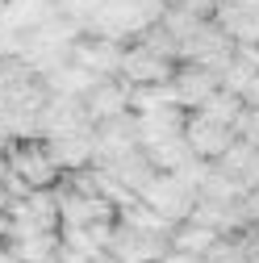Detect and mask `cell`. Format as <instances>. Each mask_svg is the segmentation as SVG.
I'll return each instance as SVG.
<instances>
[{"instance_id":"obj_2","label":"cell","mask_w":259,"mask_h":263,"mask_svg":"<svg viewBox=\"0 0 259 263\" xmlns=\"http://www.w3.org/2000/svg\"><path fill=\"white\" fill-rule=\"evenodd\" d=\"M54 192H59V226H109V221H117V205L101 192L76 188L67 180H59Z\"/></svg>"},{"instance_id":"obj_21","label":"cell","mask_w":259,"mask_h":263,"mask_svg":"<svg viewBox=\"0 0 259 263\" xmlns=\"http://www.w3.org/2000/svg\"><path fill=\"white\" fill-rule=\"evenodd\" d=\"M230 129H234V138H238V142L259 146V105H243L238 117L230 121Z\"/></svg>"},{"instance_id":"obj_19","label":"cell","mask_w":259,"mask_h":263,"mask_svg":"<svg viewBox=\"0 0 259 263\" xmlns=\"http://www.w3.org/2000/svg\"><path fill=\"white\" fill-rule=\"evenodd\" d=\"M238 109H243V96L230 92V88H213L205 101H201V113H209V117H217V121H226V125L238 117Z\"/></svg>"},{"instance_id":"obj_3","label":"cell","mask_w":259,"mask_h":263,"mask_svg":"<svg viewBox=\"0 0 259 263\" xmlns=\"http://www.w3.org/2000/svg\"><path fill=\"white\" fill-rule=\"evenodd\" d=\"M138 196L151 201L163 217H172L176 226L188 221V217H192V205H197V188H192L184 176H176V172H155V176L142 184Z\"/></svg>"},{"instance_id":"obj_23","label":"cell","mask_w":259,"mask_h":263,"mask_svg":"<svg viewBox=\"0 0 259 263\" xmlns=\"http://www.w3.org/2000/svg\"><path fill=\"white\" fill-rule=\"evenodd\" d=\"M243 213H247V226H259V188L243 192Z\"/></svg>"},{"instance_id":"obj_15","label":"cell","mask_w":259,"mask_h":263,"mask_svg":"<svg viewBox=\"0 0 259 263\" xmlns=\"http://www.w3.org/2000/svg\"><path fill=\"white\" fill-rule=\"evenodd\" d=\"M54 13H59L54 0H5V9H0V21L13 25V29H21V34H29L34 25L50 21Z\"/></svg>"},{"instance_id":"obj_1","label":"cell","mask_w":259,"mask_h":263,"mask_svg":"<svg viewBox=\"0 0 259 263\" xmlns=\"http://www.w3.org/2000/svg\"><path fill=\"white\" fill-rule=\"evenodd\" d=\"M5 163H9V172H17L29 188H54L63 180V167H59V159H54V151H50V142L42 134L13 138L5 146Z\"/></svg>"},{"instance_id":"obj_16","label":"cell","mask_w":259,"mask_h":263,"mask_svg":"<svg viewBox=\"0 0 259 263\" xmlns=\"http://www.w3.org/2000/svg\"><path fill=\"white\" fill-rule=\"evenodd\" d=\"M180 105V92L172 80H159V84H130V109L134 113H151V109H176ZM184 109V105H180Z\"/></svg>"},{"instance_id":"obj_13","label":"cell","mask_w":259,"mask_h":263,"mask_svg":"<svg viewBox=\"0 0 259 263\" xmlns=\"http://www.w3.org/2000/svg\"><path fill=\"white\" fill-rule=\"evenodd\" d=\"M5 242L13 247V255L21 263H38V259H50L59 255V230H25V226H9Z\"/></svg>"},{"instance_id":"obj_28","label":"cell","mask_w":259,"mask_h":263,"mask_svg":"<svg viewBox=\"0 0 259 263\" xmlns=\"http://www.w3.org/2000/svg\"><path fill=\"white\" fill-rule=\"evenodd\" d=\"M38 263H63V255H50V259H38Z\"/></svg>"},{"instance_id":"obj_14","label":"cell","mask_w":259,"mask_h":263,"mask_svg":"<svg viewBox=\"0 0 259 263\" xmlns=\"http://www.w3.org/2000/svg\"><path fill=\"white\" fill-rule=\"evenodd\" d=\"M109 234H113V221L109 226H59V242L76 255H109Z\"/></svg>"},{"instance_id":"obj_22","label":"cell","mask_w":259,"mask_h":263,"mask_svg":"<svg viewBox=\"0 0 259 263\" xmlns=\"http://www.w3.org/2000/svg\"><path fill=\"white\" fill-rule=\"evenodd\" d=\"M172 5L197 13V17H213V13H217V0H172Z\"/></svg>"},{"instance_id":"obj_4","label":"cell","mask_w":259,"mask_h":263,"mask_svg":"<svg viewBox=\"0 0 259 263\" xmlns=\"http://www.w3.org/2000/svg\"><path fill=\"white\" fill-rule=\"evenodd\" d=\"M168 251H172L168 234H155V230H138V226L113 221V234H109V259H113V263H159Z\"/></svg>"},{"instance_id":"obj_10","label":"cell","mask_w":259,"mask_h":263,"mask_svg":"<svg viewBox=\"0 0 259 263\" xmlns=\"http://www.w3.org/2000/svg\"><path fill=\"white\" fill-rule=\"evenodd\" d=\"M138 117V146L151 151L159 142H172L184 134V121H188V109H151V113H134Z\"/></svg>"},{"instance_id":"obj_26","label":"cell","mask_w":259,"mask_h":263,"mask_svg":"<svg viewBox=\"0 0 259 263\" xmlns=\"http://www.w3.org/2000/svg\"><path fill=\"white\" fill-rule=\"evenodd\" d=\"M0 263H21V259H17V255H13V247H9V242H5V238H0Z\"/></svg>"},{"instance_id":"obj_12","label":"cell","mask_w":259,"mask_h":263,"mask_svg":"<svg viewBox=\"0 0 259 263\" xmlns=\"http://www.w3.org/2000/svg\"><path fill=\"white\" fill-rule=\"evenodd\" d=\"M172 84H176V92H180V105H184V109H201L205 96H209L213 88H221V76L209 71V67H201V63H180L176 76H172Z\"/></svg>"},{"instance_id":"obj_8","label":"cell","mask_w":259,"mask_h":263,"mask_svg":"<svg viewBox=\"0 0 259 263\" xmlns=\"http://www.w3.org/2000/svg\"><path fill=\"white\" fill-rule=\"evenodd\" d=\"M9 226L25 230H59V192L54 188H29L25 196L9 201Z\"/></svg>"},{"instance_id":"obj_5","label":"cell","mask_w":259,"mask_h":263,"mask_svg":"<svg viewBox=\"0 0 259 263\" xmlns=\"http://www.w3.org/2000/svg\"><path fill=\"white\" fill-rule=\"evenodd\" d=\"M184 138H188L192 155H201V159L213 163V159H221L226 151L234 146V129L226 125V121H217V117H209V113H201V109H188Z\"/></svg>"},{"instance_id":"obj_25","label":"cell","mask_w":259,"mask_h":263,"mask_svg":"<svg viewBox=\"0 0 259 263\" xmlns=\"http://www.w3.org/2000/svg\"><path fill=\"white\" fill-rule=\"evenodd\" d=\"M243 105H259V71H255V80H251L247 92H243Z\"/></svg>"},{"instance_id":"obj_20","label":"cell","mask_w":259,"mask_h":263,"mask_svg":"<svg viewBox=\"0 0 259 263\" xmlns=\"http://www.w3.org/2000/svg\"><path fill=\"white\" fill-rule=\"evenodd\" d=\"M205 263H247V247L238 242V234H221L205 251Z\"/></svg>"},{"instance_id":"obj_6","label":"cell","mask_w":259,"mask_h":263,"mask_svg":"<svg viewBox=\"0 0 259 263\" xmlns=\"http://www.w3.org/2000/svg\"><path fill=\"white\" fill-rule=\"evenodd\" d=\"M71 59L80 67H88L96 80H113L121 76V59H125V42L117 38H101V34H80L71 46Z\"/></svg>"},{"instance_id":"obj_7","label":"cell","mask_w":259,"mask_h":263,"mask_svg":"<svg viewBox=\"0 0 259 263\" xmlns=\"http://www.w3.org/2000/svg\"><path fill=\"white\" fill-rule=\"evenodd\" d=\"M180 63L168 59V54H159L155 46L146 42H125V59H121V80L125 84H159V80H172L176 76Z\"/></svg>"},{"instance_id":"obj_11","label":"cell","mask_w":259,"mask_h":263,"mask_svg":"<svg viewBox=\"0 0 259 263\" xmlns=\"http://www.w3.org/2000/svg\"><path fill=\"white\" fill-rule=\"evenodd\" d=\"M84 105H88V117H92V121H105V117L130 113V84H125L121 76H113V80H96V84L84 92Z\"/></svg>"},{"instance_id":"obj_24","label":"cell","mask_w":259,"mask_h":263,"mask_svg":"<svg viewBox=\"0 0 259 263\" xmlns=\"http://www.w3.org/2000/svg\"><path fill=\"white\" fill-rule=\"evenodd\" d=\"M159 263H205V255H188V251H176V247H172Z\"/></svg>"},{"instance_id":"obj_18","label":"cell","mask_w":259,"mask_h":263,"mask_svg":"<svg viewBox=\"0 0 259 263\" xmlns=\"http://www.w3.org/2000/svg\"><path fill=\"white\" fill-rule=\"evenodd\" d=\"M247 188L234 180V176H226L217 163H209V172H205V180H201V188H197V196H205V201H238Z\"/></svg>"},{"instance_id":"obj_27","label":"cell","mask_w":259,"mask_h":263,"mask_svg":"<svg viewBox=\"0 0 259 263\" xmlns=\"http://www.w3.org/2000/svg\"><path fill=\"white\" fill-rule=\"evenodd\" d=\"M243 9H251V13L259 17V0H243Z\"/></svg>"},{"instance_id":"obj_17","label":"cell","mask_w":259,"mask_h":263,"mask_svg":"<svg viewBox=\"0 0 259 263\" xmlns=\"http://www.w3.org/2000/svg\"><path fill=\"white\" fill-rule=\"evenodd\" d=\"M217 238H221L217 230H209L205 221H192V217H188V221H180V226L172 230V238H168V242H172L176 251H188V255H205Z\"/></svg>"},{"instance_id":"obj_9","label":"cell","mask_w":259,"mask_h":263,"mask_svg":"<svg viewBox=\"0 0 259 263\" xmlns=\"http://www.w3.org/2000/svg\"><path fill=\"white\" fill-rule=\"evenodd\" d=\"M134 146H138V117H134V109L96 121V159H113V155H125Z\"/></svg>"}]
</instances>
